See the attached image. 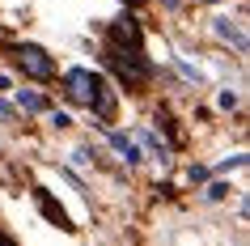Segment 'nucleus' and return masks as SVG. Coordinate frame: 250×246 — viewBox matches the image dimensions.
Returning a JSON list of instances; mask_svg holds the SVG:
<instances>
[{
    "instance_id": "f8f14e48",
    "label": "nucleus",
    "mask_w": 250,
    "mask_h": 246,
    "mask_svg": "<svg viewBox=\"0 0 250 246\" xmlns=\"http://www.w3.org/2000/svg\"><path fill=\"white\" fill-rule=\"evenodd\" d=\"M9 119H13V106H4V102H0V123H9Z\"/></svg>"
},
{
    "instance_id": "9d476101",
    "label": "nucleus",
    "mask_w": 250,
    "mask_h": 246,
    "mask_svg": "<svg viewBox=\"0 0 250 246\" xmlns=\"http://www.w3.org/2000/svg\"><path fill=\"white\" fill-rule=\"evenodd\" d=\"M221 106H225V111H233V106H237V93L225 89V93H221Z\"/></svg>"
},
{
    "instance_id": "f257e3e1",
    "label": "nucleus",
    "mask_w": 250,
    "mask_h": 246,
    "mask_svg": "<svg viewBox=\"0 0 250 246\" xmlns=\"http://www.w3.org/2000/svg\"><path fill=\"white\" fill-rule=\"evenodd\" d=\"M64 89H68V98L77 106H93L98 93L106 89V81L98 77V72H89V68H68L64 72Z\"/></svg>"
},
{
    "instance_id": "9b49d317",
    "label": "nucleus",
    "mask_w": 250,
    "mask_h": 246,
    "mask_svg": "<svg viewBox=\"0 0 250 246\" xmlns=\"http://www.w3.org/2000/svg\"><path fill=\"white\" fill-rule=\"evenodd\" d=\"M187 174H191V182H199V179H208V166H191Z\"/></svg>"
},
{
    "instance_id": "39448f33",
    "label": "nucleus",
    "mask_w": 250,
    "mask_h": 246,
    "mask_svg": "<svg viewBox=\"0 0 250 246\" xmlns=\"http://www.w3.org/2000/svg\"><path fill=\"white\" fill-rule=\"evenodd\" d=\"M110 144H115V153L127 161V166H140L145 157H140V144L132 140V136H123V132H110Z\"/></svg>"
},
{
    "instance_id": "4468645a",
    "label": "nucleus",
    "mask_w": 250,
    "mask_h": 246,
    "mask_svg": "<svg viewBox=\"0 0 250 246\" xmlns=\"http://www.w3.org/2000/svg\"><path fill=\"white\" fill-rule=\"evenodd\" d=\"M0 246H13V242H0Z\"/></svg>"
},
{
    "instance_id": "6e6552de",
    "label": "nucleus",
    "mask_w": 250,
    "mask_h": 246,
    "mask_svg": "<svg viewBox=\"0 0 250 246\" xmlns=\"http://www.w3.org/2000/svg\"><path fill=\"white\" fill-rule=\"evenodd\" d=\"M136 144H145V149H148L153 157H157V161H170V149H166V144H161L148 128H140V132H136Z\"/></svg>"
},
{
    "instance_id": "20e7f679",
    "label": "nucleus",
    "mask_w": 250,
    "mask_h": 246,
    "mask_svg": "<svg viewBox=\"0 0 250 246\" xmlns=\"http://www.w3.org/2000/svg\"><path fill=\"white\" fill-rule=\"evenodd\" d=\"M34 200H39L42 217L51 221V225H60V229H72V225H68V212H64V208H60V204L51 200V191H42V187H34Z\"/></svg>"
},
{
    "instance_id": "f03ea898",
    "label": "nucleus",
    "mask_w": 250,
    "mask_h": 246,
    "mask_svg": "<svg viewBox=\"0 0 250 246\" xmlns=\"http://www.w3.org/2000/svg\"><path fill=\"white\" fill-rule=\"evenodd\" d=\"M13 64L21 68L26 77H34V81H51L55 77L51 55L42 51V47H34V43H17V47H13Z\"/></svg>"
},
{
    "instance_id": "0eeeda50",
    "label": "nucleus",
    "mask_w": 250,
    "mask_h": 246,
    "mask_svg": "<svg viewBox=\"0 0 250 246\" xmlns=\"http://www.w3.org/2000/svg\"><path fill=\"white\" fill-rule=\"evenodd\" d=\"M17 106H21L26 115H42V111H47V98H42L39 89H17Z\"/></svg>"
},
{
    "instance_id": "7ed1b4c3",
    "label": "nucleus",
    "mask_w": 250,
    "mask_h": 246,
    "mask_svg": "<svg viewBox=\"0 0 250 246\" xmlns=\"http://www.w3.org/2000/svg\"><path fill=\"white\" fill-rule=\"evenodd\" d=\"M106 43H110V47H123V51H140L145 30H140L136 17H119V22H110V30H106Z\"/></svg>"
},
{
    "instance_id": "1a4fd4ad",
    "label": "nucleus",
    "mask_w": 250,
    "mask_h": 246,
    "mask_svg": "<svg viewBox=\"0 0 250 246\" xmlns=\"http://www.w3.org/2000/svg\"><path fill=\"white\" fill-rule=\"evenodd\" d=\"M233 191V187H229V182H212L208 191H204V200H212V204H216V200H225V195Z\"/></svg>"
},
{
    "instance_id": "ddd939ff",
    "label": "nucleus",
    "mask_w": 250,
    "mask_h": 246,
    "mask_svg": "<svg viewBox=\"0 0 250 246\" xmlns=\"http://www.w3.org/2000/svg\"><path fill=\"white\" fill-rule=\"evenodd\" d=\"M204 4H216V0H204Z\"/></svg>"
},
{
    "instance_id": "423d86ee",
    "label": "nucleus",
    "mask_w": 250,
    "mask_h": 246,
    "mask_svg": "<svg viewBox=\"0 0 250 246\" xmlns=\"http://www.w3.org/2000/svg\"><path fill=\"white\" fill-rule=\"evenodd\" d=\"M212 30H216L221 39H233L237 51H246V34H242V26H237L233 17H216V26H212Z\"/></svg>"
}]
</instances>
